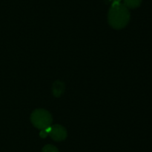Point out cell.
Here are the masks:
<instances>
[{
    "instance_id": "1",
    "label": "cell",
    "mask_w": 152,
    "mask_h": 152,
    "mask_svg": "<svg viewBox=\"0 0 152 152\" xmlns=\"http://www.w3.org/2000/svg\"><path fill=\"white\" fill-rule=\"evenodd\" d=\"M109 25L114 29L124 28L130 21V12L124 4L112 3L108 14Z\"/></svg>"
},
{
    "instance_id": "2",
    "label": "cell",
    "mask_w": 152,
    "mask_h": 152,
    "mask_svg": "<svg viewBox=\"0 0 152 152\" xmlns=\"http://www.w3.org/2000/svg\"><path fill=\"white\" fill-rule=\"evenodd\" d=\"M31 120L36 128L42 130L51 126L53 119L51 115L48 110L44 109H37L31 114Z\"/></svg>"
},
{
    "instance_id": "3",
    "label": "cell",
    "mask_w": 152,
    "mask_h": 152,
    "mask_svg": "<svg viewBox=\"0 0 152 152\" xmlns=\"http://www.w3.org/2000/svg\"><path fill=\"white\" fill-rule=\"evenodd\" d=\"M49 136L54 141H62L67 137V131L63 126L60 125H51Z\"/></svg>"
},
{
    "instance_id": "4",
    "label": "cell",
    "mask_w": 152,
    "mask_h": 152,
    "mask_svg": "<svg viewBox=\"0 0 152 152\" xmlns=\"http://www.w3.org/2000/svg\"><path fill=\"white\" fill-rule=\"evenodd\" d=\"M65 86L61 81H56L53 85V93L55 96L59 97L62 95L65 89Z\"/></svg>"
},
{
    "instance_id": "5",
    "label": "cell",
    "mask_w": 152,
    "mask_h": 152,
    "mask_svg": "<svg viewBox=\"0 0 152 152\" xmlns=\"http://www.w3.org/2000/svg\"><path fill=\"white\" fill-rule=\"evenodd\" d=\"M142 0H123V4L129 9H134L140 7Z\"/></svg>"
},
{
    "instance_id": "6",
    "label": "cell",
    "mask_w": 152,
    "mask_h": 152,
    "mask_svg": "<svg viewBox=\"0 0 152 152\" xmlns=\"http://www.w3.org/2000/svg\"><path fill=\"white\" fill-rule=\"evenodd\" d=\"M42 152H59L57 148L52 145H46L42 148Z\"/></svg>"
},
{
    "instance_id": "7",
    "label": "cell",
    "mask_w": 152,
    "mask_h": 152,
    "mask_svg": "<svg viewBox=\"0 0 152 152\" xmlns=\"http://www.w3.org/2000/svg\"><path fill=\"white\" fill-rule=\"evenodd\" d=\"M50 129H51V126L48 127V128L41 130V131H40L39 133V136L42 137V138H45L46 137L49 136Z\"/></svg>"
},
{
    "instance_id": "8",
    "label": "cell",
    "mask_w": 152,
    "mask_h": 152,
    "mask_svg": "<svg viewBox=\"0 0 152 152\" xmlns=\"http://www.w3.org/2000/svg\"><path fill=\"white\" fill-rule=\"evenodd\" d=\"M110 1H111L112 3H120L123 0H110Z\"/></svg>"
}]
</instances>
